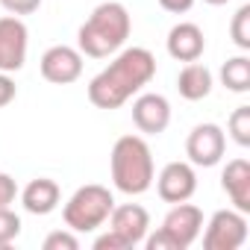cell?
I'll list each match as a JSON object with an SVG mask.
<instances>
[{
    "label": "cell",
    "instance_id": "22",
    "mask_svg": "<svg viewBox=\"0 0 250 250\" xmlns=\"http://www.w3.org/2000/svg\"><path fill=\"white\" fill-rule=\"evenodd\" d=\"M3 9H9L12 15H30L42 6V0H0Z\"/></svg>",
    "mask_w": 250,
    "mask_h": 250
},
{
    "label": "cell",
    "instance_id": "5",
    "mask_svg": "<svg viewBox=\"0 0 250 250\" xmlns=\"http://www.w3.org/2000/svg\"><path fill=\"white\" fill-rule=\"evenodd\" d=\"M247 238V221L244 212H232V209H221L212 215L206 235H203V247L206 250H235L241 247Z\"/></svg>",
    "mask_w": 250,
    "mask_h": 250
},
{
    "label": "cell",
    "instance_id": "26",
    "mask_svg": "<svg viewBox=\"0 0 250 250\" xmlns=\"http://www.w3.org/2000/svg\"><path fill=\"white\" fill-rule=\"evenodd\" d=\"M15 100V83L0 71V106H6V103H12Z\"/></svg>",
    "mask_w": 250,
    "mask_h": 250
},
{
    "label": "cell",
    "instance_id": "24",
    "mask_svg": "<svg viewBox=\"0 0 250 250\" xmlns=\"http://www.w3.org/2000/svg\"><path fill=\"white\" fill-rule=\"evenodd\" d=\"M94 247H97V250H127V241H124L118 232L109 229L106 235H100V238L94 241Z\"/></svg>",
    "mask_w": 250,
    "mask_h": 250
},
{
    "label": "cell",
    "instance_id": "11",
    "mask_svg": "<svg viewBox=\"0 0 250 250\" xmlns=\"http://www.w3.org/2000/svg\"><path fill=\"white\" fill-rule=\"evenodd\" d=\"M133 121L142 133L159 136L165 133V127L171 124V106L162 94H142L133 103Z\"/></svg>",
    "mask_w": 250,
    "mask_h": 250
},
{
    "label": "cell",
    "instance_id": "17",
    "mask_svg": "<svg viewBox=\"0 0 250 250\" xmlns=\"http://www.w3.org/2000/svg\"><path fill=\"white\" fill-rule=\"evenodd\" d=\"M221 80L229 91H247L250 88V59L247 56L227 59V65L221 68Z\"/></svg>",
    "mask_w": 250,
    "mask_h": 250
},
{
    "label": "cell",
    "instance_id": "8",
    "mask_svg": "<svg viewBox=\"0 0 250 250\" xmlns=\"http://www.w3.org/2000/svg\"><path fill=\"white\" fill-rule=\"evenodd\" d=\"M200 227H203V212L197 209V206H191V203H177L171 212H168V218H165V224H162V229L168 232V238L177 244V250H186V247H191V241L200 235Z\"/></svg>",
    "mask_w": 250,
    "mask_h": 250
},
{
    "label": "cell",
    "instance_id": "28",
    "mask_svg": "<svg viewBox=\"0 0 250 250\" xmlns=\"http://www.w3.org/2000/svg\"><path fill=\"white\" fill-rule=\"evenodd\" d=\"M206 3H212V6H221V3H227V0H206Z\"/></svg>",
    "mask_w": 250,
    "mask_h": 250
},
{
    "label": "cell",
    "instance_id": "9",
    "mask_svg": "<svg viewBox=\"0 0 250 250\" xmlns=\"http://www.w3.org/2000/svg\"><path fill=\"white\" fill-rule=\"evenodd\" d=\"M80 74H83V56H80V50H74V47L56 44V47H50V50L42 56V77H44L47 83L68 85V83H74Z\"/></svg>",
    "mask_w": 250,
    "mask_h": 250
},
{
    "label": "cell",
    "instance_id": "10",
    "mask_svg": "<svg viewBox=\"0 0 250 250\" xmlns=\"http://www.w3.org/2000/svg\"><path fill=\"white\" fill-rule=\"evenodd\" d=\"M197 188V177L191 171V165L186 162H171L162 168L159 174V197L165 203H183L194 194Z\"/></svg>",
    "mask_w": 250,
    "mask_h": 250
},
{
    "label": "cell",
    "instance_id": "2",
    "mask_svg": "<svg viewBox=\"0 0 250 250\" xmlns=\"http://www.w3.org/2000/svg\"><path fill=\"white\" fill-rule=\"evenodd\" d=\"M133 30V21H130V12L124 3H100L91 18L80 27V50L85 56H94V59H103L109 53H115L124 42H127Z\"/></svg>",
    "mask_w": 250,
    "mask_h": 250
},
{
    "label": "cell",
    "instance_id": "15",
    "mask_svg": "<svg viewBox=\"0 0 250 250\" xmlns=\"http://www.w3.org/2000/svg\"><path fill=\"white\" fill-rule=\"evenodd\" d=\"M56 203H59V186L47 177H39L24 188V209L33 215H47L56 209Z\"/></svg>",
    "mask_w": 250,
    "mask_h": 250
},
{
    "label": "cell",
    "instance_id": "19",
    "mask_svg": "<svg viewBox=\"0 0 250 250\" xmlns=\"http://www.w3.org/2000/svg\"><path fill=\"white\" fill-rule=\"evenodd\" d=\"M21 232V218L15 212H9V206L0 209V247H9Z\"/></svg>",
    "mask_w": 250,
    "mask_h": 250
},
{
    "label": "cell",
    "instance_id": "12",
    "mask_svg": "<svg viewBox=\"0 0 250 250\" xmlns=\"http://www.w3.org/2000/svg\"><path fill=\"white\" fill-rule=\"evenodd\" d=\"M112 232H118L127 247H136L145 235H147V227H150V218H147V209H142L139 203H127V206H115L112 215Z\"/></svg>",
    "mask_w": 250,
    "mask_h": 250
},
{
    "label": "cell",
    "instance_id": "7",
    "mask_svg": "<svg viewBox=\"0 0 250 250\" xmlns=\"http://www.w3.org/2000/svg\"><path fill=\"white\" fill-rule=\"evenodd\" d=\"M27 59V27L18 18H0V71H21Z\"/></svg>",
    "mask_w": 250,
    "mask_h": 250
},
{
    "label": "cell",
    "instance_id": "27",
    "mask_svg": "<svg viewBox=\"0 0 250 250\" xmlns=\"http://www.w3.org/2000/svg\"><path fill=\"white\" fill-rule=\"evenodd\" d=\"M162 3V9H168V12H188L191 6H194V0H159Z\"/></svg>",
    "mask_w": 250,
    "mask_h": 250
},
{
    "label": "cell",
    "instance_id": "4",
    "mask_svg": "<svg viewBox=\"0 0 250 250\" xmlns=\"http://www.w3.org/2000/svg\"><path fill=\"white\" fill-rule=\"evenodd\" d=\"M115 209V200L109 188L103 186H83L68 203H65V224L74 232H91L97 229Z\"/></svg>",
    "mask_w": 250,
    "mask_h": 250
},
{
    "label": "cell",
    "instance_id": "14",
    "mask_svg": "<svg viewBox=\"0 0 250 250\" xmlns=\"http://www.w3.org/2000/svg\"><path fill=\"white\" fill-rule=\"evenodd\" d=\"M221 186L232 197V203H235L238 212H250V162L247 159H232L224 168Z\"/></svg>",
    "mask_w": 250,
    "mask_h": 250
},
{
    "label": "cell",
    "instance_id": "16",
    "mask_svg": "<svg viewBox=\"0 0 250 250\" xmlns=\"http://www.w3.org/2000/svg\"><path fill=\"white\" fill-rule=\"evenodd\" d=\"M177 88H180V94L186 100H203L212 91V74H209V68L206 65H197V62H188L180 71Z\"/></svg>",
    "mask_w": 250,
    "mask_h": 250
},
{
    "label": "cell",
    "instance_id": "3",
    "mask_svg": "<svg viewBox=\"0 0 250 250\" xmlns=\"http://www.w3.org/2000/svg\"><path fill=\"white\" fill-rule=\"evenodd\" d=\"M112 183L124 194H145L153 183V156L145 139L124 136L112 147Z\"/></svg>",
    "mask_w": 250,
    "mask_h": 250
},
{
    "label": "cell",
    "instance_id": "18",
    "mask_svg": "<svg viewBox=\"0 0 250 250\" xmlns=\"http://www.w3.org/2000/svg\"><path fill=\"white\" fill-rule=\"evenodd\" d=\"M229 133H232V139L241 147L250 145V106H238L232 112V118H229Z\"/></svg>",
    "mask_w": 250,
    "mask_h": 250
},
{
    "label": "cell",
    "instance_id": "21",
    "mask_svg": "<svg viewBox=\"0 0 250 250\" xmlns=\"http://www.w3.org/2000/svg\"><path fill=\"white\" fill-rule=\"evenodd\" d=\"M77 247H80V241L71 232H50L44 238V250H77Z\"/></svg>",
    "mask_w": 250,
    "mask_h": 250
},
{
    "label": "cell",
    "instance_id": "6",
    "mask_svg": "<svg viewBox=\"0 0 250 250\" xmlns=\"http://www.w3.org/2000/svg\"><path fill=\"white\" fill-rule=\"evenodd\" d=\"M224 133L218 124H197V127L188 133V142H186V153L194 165H203V168H212L221 162L224 156Z\"/></svg>",
    "mask_w": 250,
    "mask_h": 250
},
{
    "label": "cell",
    "instance_id": "23",
    "mask_svg": "<svg viewBox=\"0 0 250 250\" xmlns=\"http://www.w3.org/2000/svg\"><path fill=\"white\" fill-rule=\"evenodd\" d=\"M15 194H18V186H15V180H12L9 174H0V209H3V206H9V203L15 200Z\"/></svg>",
    "mask_w": 250,
    "mask_h": 250
},
{
    "label": "cell",
    "instance_id": "13",
    "mask_svg": "<svg viewBox=\"0 0 250 250\" xmlns=\"http://www.w3.org/2000/svg\"><path fill=\"white\" fill-rule=\"evenodd\" d=\"M203 33L197 24H177L168 33V53L177 62H197L203 53Z\"/></svg>",
    "mask_w": 250,
    "mask_h": 250
},
{
    "label": "cell",
    "instance_id": "25",
    "mask_svg": "<svg viewBox=\"0 0 250 250\" xmlns=\"http://www.w3.org/2000/svg\"><path fill=\"white\" fill-rule=\"evenodd\" d=\"M147 250H177V244L168 238V232H165V229H159L156 235H150V238H147Z\"/></svg>",
    "mask_w": 250,
    "mask_h": 250
},
{
    "label": "cell",
    "instance_id": "20",
    "mask_svg": "<svg viewBox=\"0 0 250 250\" xmlns=\"http://www.w3.org/2000/svg\"><path fill=\"white\" fill-rule=\"evenodd\" d=\"M232 42L241 50H250V6H241L232 18Z\"/></svg>",
    "mask_w": 250,
    "mask_h": 250
},
{
    "label": "cell",
    "instance_id": "1",
    "mask_svg": "<svg viewBox=\"0 0 250 250\" xmlns=\"http://www.w3.org/2000/svg\"><path fill=\"white\" fill-rule=\"evenodd\" d=\"M153 74H156L153 53L145 47H130L88 83V100L97 109H118L142 85H147Z\"/></svg>",
    "mask_w": 250,
    "mask_h": 250
}]
</instances>
